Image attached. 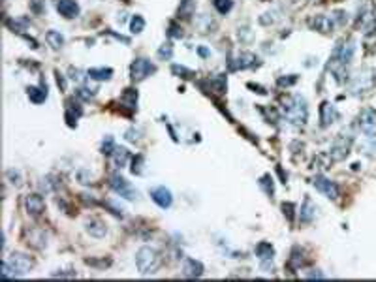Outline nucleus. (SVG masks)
I'll use <instances>...</instances> for the list:
<instances>
[{"label":"nucleus","mask_w":376,"mask_h":282,"mask_svg":"<svg viewBox=\"0 0 376 282\" xmlns=\"http://www.w3.org/2000/svg\"><path fill=\"white\" fill-rule=\"evenodd\" d=\"M314 217H316L314 203L307 197V199H305V203H303V207H301V211H299V220L303 222V224H309V222H312Z\"/></svg>","instance_id":"obj_20"},{"label":"nucleus","mask_w":376,"mask_h":282,"mask_svg":"<svg viewBox=\"0 0 376 282\" xmlns=\"http://www.w3.org/2000/svg\"><path fill=\"white\" fill-rule=\"evenodd\" d=\"M213 6L217 8V12L226 15L233 8V0H213Z\"/></svg>","instance_id":"obj_32"},{"label":"nucleus","mask_w":376,"mask_h":282,"mask_svg":"<svg viewBox=\"0 0 376 282\" xmlns=\"http://www.w3.org/2000/svg\"><path fill=\"white\" fill-rule=\"evenodd\" d=\"M110 186L119 194L121 197L124 199H128V201H133L135 197H137V190L133 188L132 184L128 183L124 177H122L121 173H113L110 177Z\"/></svg>","instance_id":"obj_4"},{"label":"nucleus","mask_w":376,"mask_h":282,"mask_svg":"<svg viewBox=\"0 0 376 282\" xmlns=\"http://www.w3.org/2000/svg\"><path fill=\"white\" fill-rule=\"evenodd\" d=\"M155 72H156V66L149 59H135L132 62V66H130V79H132L133 83H139V81L147 79L149 75L155 74Z\"/></svg>","instance_id":"obj_5"},{"label":"nucleus","mask_w":376,"mask_h":282,"mask_svg":"<svg viewBox=\"0 0 376 282\" xmlns=\"http://www.w3.org/2000/svg\"><path fill=\"white\" fill-rule=\"evenodd\" d=\"M279 87H291L297 83V75H290V77H279L277 79Z\"/></svg>","instance_id":"obj_39"},{"label":"nucleus","mask_w":376,"mask_h":282,"mask_svg":"<svg viewBox=\"0 0 376 282\" xmlns=\"http://www.w3.org/2000/svg\"><path fill=\"white\" fill-rule=\"evenodd\" d=\"M282 113L288 119V123H291L293 126H303L307 123V119H309L307 100L303 96H299V94L288 96L282 104Z\"/></svg>","instance_id":"obj_2"},{"label":"nucleus","mask_w":376,"mask_h":282,"mask_svg":"<svg viewBox=\"0 0 376 282\" xmlns=\"http://www.w3.org/2000/svg\"><path fill=\"white\" fill-rule=\"evenodd\" d=\"M81 115H83V108L79 106V102L75 100V96L66 100V121H68V126L73 128Z\"/></svg>","instance_id":"obj_13"},{"label":"nucleus","mask_w":376,"mask_h":282,"mask_svg":"<svg viewBox=\"0 0 376 282\" xmlns=\"http://www.w3.org/2000/svg\"><path fill=\"white\" fill-rule=\"evenodd\" d=\"M359 128L367 137H375L376 135V109L373 108H365L359 113Z\"/></svg>","instance_id":"obj_7"},{"label":"nucleus","mask_w":376,"mask_h":282,"mask_svg":"<svg viewBox=\"0 0 376 282\" xmlns=\"http://www.w3.org/2000/svg\"><path fill=\"white\" fill-rule=\"evenodd\" d=\"M24 207L30 217H40L45 211V199L42 194H28L24 197Z\"/></svg>","instance_id":"obj_9"},{"label":"nucleus","mask_w":376,"mask_h":282,"mask_svg":"<svg viewBox=\"0 0 376 282\" xmlns=\"http://www.w3.org/2000/svg\"><path fill=\"white\" fill-rule=\"evenodd\" d=\"M182 34H184V32H182L181 26L177 25V23H173V21H171V23H170V30H168V36H170V38H182Z\"/></svg>","instance_id":"obj_38"},{"label":"nucleus","mask_w":376,"mask_h":282,"mask_svg":"<svg viewBox=\"0 0 376 282\" xmlns=\"http://www.w3.org/2000/svg\"><path fill=\"white\" fill-rule=\"evenodd\" d=\"M312 184H314V188L322 194V196L329 197V199H337V197H339V186L333 183V181L326 179V177L316 175Z\"/></svg>","instance_id":"obj_8"},{"label":"nucleus","mask_w":376,"mask_h":282,"mask_svg":"<svg viewBox=\"0 0 376 282\" xmlns=\"http://www.w3.org/2000/svg\"><path fill=\"white\" fill-rule=\"evenodd\" d=\"M173 57V45L171 43H164L160 49H158V59L160 61H170Z\"/></svg>","instance_id":"obj_36"},{"label":"nucleus","mask_w":376,"mask_h":282,"mask_svg":"<svg viewBox=\"0 0 376 282\" xmlns=\"http://www.w3.org/2000/svg\"><path fill=\"white\" fill-rule=\"evenodd\" d=\"M45 40H47V43L53 49H61L62 45H64V36L59 30H47L45 32Z\"/></svg>","instance_id":"obj_25"},{"label":"nucleus","mask_w":376,"mask_h":282,"mask_svg":"<svg viewBox=\"0 0 376 282\" xmlns=\"http://www.w3.org/2000/svg\"><path fill=\"white\" fill-rule=\"evenodd\" d=\"M256 254H258V258H260L262 261H267V260H273L275 248H273L271 243H260V245L256 246Z\"/></svg>","instance_id":"obj_24"},{"label":"nucleus","mask_w":376,"mask_h":282,"mask_svg":"<svg viewBox=\"0 0 376 282\" xmlns=\"http://www.w3.org/2000/svg\"><path fill=\"white\" fill-rule=\"evenodd\" d=\"M128 160H130L128 149H124V147L115 149V152H113V164H115V168H121L122 170V168L128 164Z\"/></svg>","instance_id":"obj_22"},{"label":"nucleus","mask_w":376,"mask_h":282,"mask_svg":"<svg viewBox=\"0 0 376 282\" xmlns=\"http://www.w3.org/2000/svg\"><path fill=\"white\" fill-rule=\"evenodd\" d=\"M87 77H90V79H94V81H108L113 77V70L111 68H90L88 72H87Z\"/></svg>","instance_id":"obj_21"},{"label":"nucleus","mask_w":376,"mask_h":282,"mask_svg":"<svg viewBox=\"0 0 376 282\" xmlns=\"http://www.w3.org/2000/svg\"><path fill=\"white\" fill-rule=\"evenodd\" d=\"M260 186L265 190L267 196H273L275 194V186H273V179L269 177V175H264L262 179H260Z\"/></svg>","instance_id":"obj_34"},{"label":"nucleus","mask_w":376,"mask_h":282,"mask_svg":"<svg viewBox=\"0 0 376 282\" xmlns=\"http://www.w3.org/2000/svg\"><path fill=\"white\" fill-rule=\"evenodd\" d=\"M171 74L177 75V77H182V79H190L194 72L190 70V68H186V66H181V64H173L171 66Z\"/></svg>","instance_id":"obj_29"},{"label":"nucleus","mask_w":376,"mask_h":282,"mask_svg":"<svg viewBox=\"0 0 376 282\" xmlns=\"http://www.w3.org/2000/svg\"><path fill=\"white\" fill-rule=\"evenodd\" d=\"M121 104L130 111L137 109V90L135 88H124L121 96Z\"/></svg>","instance_id":"obj_19"},{"label":"nucleus","mask_w":376,"mask_h":282,"mask_svg":"<svg viewBox=\"0 0 376 282\" xmlns=\"http://www.w3.org/2000/svg\"><path fill=\"white\" fill-rule=\"evenodd\" d=\"M34 267L32 258L23 254V252H15L12 256H8L2 263V279H17L28 275L30 269Z\"/></svg>","instance_id":"obj_1"},{"label":"nucleus","mask_w":376,"mask_h":282,"mask_svg":"<svg viewBox=\"0 0 376 282\" xmlns=\"http://www.w3.org/2000/svg\"><path fill=\"white\" fill-rule=\"evenodd\" d=\"M337 119H339V111L335 109V106L329 104V102H324V104L320 106V121H322V126H329V124L335 123Z\"/></svg>","instance_id":"obj_16"},{"label":"nucleus","mask_w":376,"mask_h":282,"mask_svg":"<svg viewBox=\"0 0 376 282\" xmlns=\"http://www.w3.org/2000/svg\"><path fill=\"white\" fill-rule=\"evenodd\" d=\"M130 30H132V34H141L145 30V19L141 15H133L130 21Z\"/></svg>","instance_id":"obj_28"},{"label":"nucleus","mask_w":376,"mask_h":282,"mask_svg":"<svg viewBox=\"0 0 376 282\" xmlns=\"http://www.w3.org/2000/svg\"><path fill=\"white\" fill-rule=\"evenodd\" d=\"M70 79H72V81H77V83H81V81L85 79V75H83V72H81L79 68H70Z\"/></svg>","instance_id":"obj_41"},{"label":"nucleus","mask_w":376,"mask_h":282,"mask_svg":"<svg viewBox=\"0 0 376 282\" xmlns=\"http://www.w3.org/2000/svg\"><path fill=\"white\" fill-rule=\"evenodd\" d=\"M203 275V263L198 261L194 258H188L182 265V277L186 279H199Z\"/></svg>","instance_id":"obj_14"},{"label":"nucleus","mask_w":376,"mask_h":282,"mask_svg":"<svg viewBox=\"0 0 376 282\" xmlns=\"http://www.w3.org/2000/svg\"><path fill=\"white\" fill-rule=\"evenodd\" d=\"M6 23L13 32H23L24 28L28 26V19H13V21H6Z\"/></svg>","instance_id":"obj_35"},{"label":"nucleus","mask_w":376,"mask_h":282,"mask_svg":"<svg viewBox=\"0 0 376 282\" xmlns=\"http://www.w3.org/2000/svg\"><path fill=\"white\" fill-rule=\"evenodd\" d=\"M309 279H312V277H316V279H324V275L322 273H310V275H307Z\"/></svg>","instance_id":"obj_48"},{"label":"nucleus","mask_w":376,"mask_h":282,"mask_svg":"<svg viewBox=\"0 0 376 282\" xmlns=\"http://www.w3.org/2000/svg\"><path fill=\"white\" fill-rule=\"evenodd\" d=\"M258 61V57H256L254 53H250V51H241L237 57H235V61H231V66L230 70H246V68H252Z\"/></svg>","instance_id":"obj_12"},{"label":"nucleus","mask_w":376,"mask_h":282,"mask_svg":"<svg viewBox=\"0 0 376 282\" xmlns=\"http://www.w3.org/2000/svg\"><path fill=\"white\" fill-rule=\"evenodd\" d=\"M85 230H87V233H90V235H92V237H96V239L104 237V235L108 233L106 224L100 220V218H90V220H87L85 222Z\"/></svg>","instance_id":"obj_17"},{"label":"nucleus","mask_w":376,"mask_h":282,"mask_svg":"<svg viewBox=\"0 0 376 282\" xmlns=\"http://www.w3.org/2000/svg\"><path fill=\"white\" fill-rule=\"evenodd\" d=\"M51 275H53V277H77V273H75V271H72V273H64V271L57 273V271H55V273H51Z\"/></svg>","instance_id":"obj_46"},{"label":"nucleus","mask_w":376,"mask_h":282,"mask_svg":"<svg viewBox=\"0 0 376 282\" xmlns=\"http://www.w3.org/2000/svg\"><path fill=\"white\" fill-rule=\"evenodd\" d=\"M309 23H310V26H312L314 30L322 32V34H329V32H333V26H335L333 19L328 17V15H314Z\"/></svg>","instance_id":"obj_15"},{"label":"nucleus","mask_w":376,"mask_h":282,"mask_svg":"<svg viewBox=\"0 0 376 282\" xmlns=\"http://www.w3.org/2000/svg\"><path fill=\"white\" fill-rule=\"evenodd\" d=\"M28 245H32L34 248H44V246L47 245V241H45V233L42 232V230H32L30 235H28V241H26Z\"/></svg>","instance_id":"obj_23"},{"label":"nucleus","mask_w":376,"mask_h":282,"mask_svg":"<svg viewBox=\"0 0 376 282\" xmlns=\"http://www.w3.org/2000/svg\"><path fill=\"white\" fill-rule=\"evenodd\" d=\"M248 88H252L254 92H258V94H267V90L264 88L262 85H254V83H248Z\"/></svg>","instance_id":"obj_44"},{"label":"nucleus","mask_w":376,"mask_h":282,"mask_svg":"<svg viewBox=\"0 0 376 282\" xmlns=\"http://www.w3.org/2000/svg\"><path fill=\"white\" fill-rule=\"evenodd\" d=\"M132 164H133V166H132V173H133V175H139V173H141V164H143V156H141V154H137V156L133 158Z\"/></svg>","instance_id":"obj_42"},{"label":"nucleus","mask_w":376,"mask_h":282,"mask_svg":"<svg viewBox=\"0 0 376 282\" xmlns=\"http://www.w3.org/2000/svg\"><path fill=\"white\" fill-rule=\"evenodd\" d=\"M350 147H352V137L344 134H340L335 141H333V145L329 149V158L335 160V162H339V160H344L348 156V152H350Z\"/></svg>","instance_id":"obj_6"},{"label":"nucleus","mask_w":376,"mask_h":282,"mask_svg":"<svg viewBox=\"0 0 376 282\" xmlns=\"http://www.w3.org/2000/svg\"><path fill=\"white\" fill-rule=\"evenodd\" d=\"M75 96L81 100H92L96 96V88H88V87H79L77 90H75Z\"/></svg>","instance_id":"obj_33"},{"label":"nucleus","mask_w":376,"mask_h":282,"mask_svg":"<svg viewBox=\"0 0 376 282\" xmlns=\"http://www.w3.org/2000/svg\"><path fill=\"white\" fill-rule=\"evenodd\" d=\"M6 177L10 179V183H12L13 186H21V173L19 172H15V170H8Z\"/></svg>","instance_id":"obj_37"},{"label":"nucleus","mask_w":376,"mask_h":282,"mask_svg":"<svg viewBox=\"0 0 376 282\" xmlns=\"http://www.w3.org/2000/svg\"><path fill=\"white\" fill-rule=\"evenodd\" d=\"M151 197H153V201L156 203L158 207L162 209H170L171 203H173V194H171L170 188H166V186H155L151 190Z\"/></svg>","instance_id":"obj_10"},{"label":"nucleus","mask_w":376,"mask_h":282,"mask_svg":"<svg viewBox=\"0 0 376 282\" xmlns=\"http://www.w3.org/2000/svg\"><path fill=\"white\" fill-rule=\"evenodd\" d=\"M139 134H141L139 130L130 128V130H126V135H124V137H126V141H132V143H135V141H139V139H141V135Z\"/></svg>","instance_id":"obj_40"},{"label":"nucleus","mask_w":376,"mask_h":282,"mask_svg":"<svg viewBox=\"0 0 376 282\" xmlns=\"http://www.w3.org/2000/svg\"><path fill=\"white\" fill-rule=\"evenodd\" d=\"M26 94H28L30 102H34V104H44L45 98H47V85L28 87V88H26Z\"/></svg>","instance_id":"obj_18"},{"label":"nucleus","mask_w":376,"mask_h":282,"mask_svg":"<svg viewBox=\"0 0 376 282\" xmlns=\"http://www.w3.org/2000/svg\"><path fill=\"white\" fill-rule=\"evenodd\" d=\"M115 139L111 137V135H106V139L102 141V154H106V156H113V152H115Z\"/></svg>","instance_id":"obj_30"},{"label":"nucleus","mask_w":376,"mask_h":282,"mask_svg":"<svg viewBox=\"0 0 376 282\" xmlns=\"http://www.w3.org/2000/svg\"><path fill=\"white\" fill-rule=\"evenodd\" d=\"M209 83H211V87H213V88H215L219 94H222V92L226 90L228 79H226V75H224V74H215V75H211Z\"/></svg>","instance_id":"obj_26"},{"label":"nucleus","mask_w":376,"mask_h":282,"mask_svg":"<svg viewBox=\"0 0 376 282\" xmlns=\"http://www.w3.org/2000/svg\"><path fill=\"white\" fill-rule=\"evenodd\" d=\"M198 55L205 59V57H209V55H211V51L207 49V47H198Z\"/></svg>","instance_id":"obj_47"},{"label":"nucleus","mask_w":376,"mask_h":282,"mask_svg":"<svg viewBox=\"0 0 376 282\" xmlns=\"http://www.w3.org/2000/svg\"><path fill=\"white\" fill-rule=\"evenodd\" d=\"M293 209H295V205H293L291 201H288V203L284 201V203H282V211H284V215L288 217V220H291V218H293Z\"/></svg>","instance_id":"obj_43"},{"label":"nucleus","mask_w":376,"mask_h":282,"mask_svg":"<svg viewBox=\"0 0 376 282\" xmlns=\"http://www.w3.org/2000/svg\"><path fill=\"white\" fill-rule=\"evenodd\" d=\"M290 263H291V267H293V269H299V267L305 263V250H301L299 246H295V248L291 250Z\"/></svg>","instance_id":"obj_27"},{"label":"nucleus","mask_w":376,"mask_h":282,"mask_svg":"<svg viewBox=\"0 0 376 282\" xmlns=\"http://www.w3.org/2000/svg\"><path fill=\"white\" fill-rule=\"evenodd\" d=\"M55 8L66 19H73L79 15V4L75 0H55Z\"/></svg>","instance_id":"obj_11"},{"label":"nucleus","mask_w":376,"mask_h":282,"mask_svg":"<svg viewBox=\"0 0 376 282\" xmlns=\"http://www.w3.org/2000/svg\"><path fill=\"white\" fill-rule=\"evenodd\" d=\"M57 74V83H59V87H61L62 90H66V79L62 77V74H59V72H55Z\"/></svg>","instance_id":"obj_45"},{"label":"nucleus","mask_w":376,"mask_h":282,"mask_svg":"<svg viewBox=\"0 0 376 282\" xmlns=\"http://www.w3.org/2000/svg\"><path fill=\"white\" fill-rule=\"evenodd\" d=\"M194 15V2L192 0H182L179 8V17H192Z\"/></svg>","instance_id":"obj_31"},{"label":"nucleus","mask_w":376,"mask_h":282,"mask_svg":"<svg viewBox=\"0 0 376 282\" xmlns=\"http://www.w3.org/2000/svg\"><path fill=\"white\" fill-rule=\"evenodd\" d=\"M160 263H162V258L153 246H143L135 254V265L141 275H155L160 269Z\"/></svg>","instance_id":"obj_3"}]
</instances>
